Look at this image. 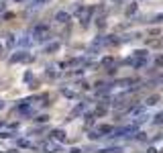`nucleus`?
I'll list each match as a JSON object with an SVG mask.
<instances>
[{"instance_id": "nucleus-1", "label": "nucleus", "mask_w": 163, "mask_h": 153, "mask_svg": "<svg viewBox=\"0 0 163 153\" xmlns=\"http://www.w3.org/2000/svg\"><path fill=\"white\" fill-rule=\"evenodd\" d=\"M23 59H27V53H25V51H19V53H14L12 57H10V63H19V61H23Z\"/></svg>"}, {"instance_id": "nucleus-2", "label": "nucleus", "mask_w": 163, "mask_h": 153, "mask_svg": "<svg viewBox=\"0 0 163 153\" xmlns=\"http://www.w3.org/2000/svg\"><path fill=\"white\" fill-rule=\"evenodd\" d=\"M55 19L59 20V23H68L69 14H68V12H63V10H61V12H57V14H55Z\"/></svg>"}, {"instance_id": "nucleus-3", "label": "nucleus", "mask_w": 163, "mask_h": 153, "mask_svg": "<svg viewBox=\"0 0 163 153\" xmlns=\"http://www.w3.org/2000/svg\"><path fill=\"white\" fill-rule=\"evenodd\" d=\"M53 137H55V139H59V141H63V139H65V133H63V131H55Z\"/></svg>"}, {"instance_id": "nucleus-4", "label": "nucleus", "mask_w": 163, "mask_h": 153, "mask_svg": "<svg viewBox=\"0 0 163 153\" xmlns=\"http://www.w3.org/2000/svg\"><path fill=\"white\" fill-rule=\"evenodd\" d=\"M45 2H49V0H33V6H43Z\"/></svg>"}, {"instance_id": "nucleus-5", "label": "nucleus", "mask_w": 163, "mask_h": 153, "mask_svg": "<svg viewBox=\"0 0 163 153\" xmlns=\"http://www.w3.org/2000/svg\"><path fill=\"white\" fill-rule=\"evenodd\" d=\"M153 123H155V125H161V123H163V114H157Z\"/></svg>"}, {"instance_id": "nucleus-6", "label": "nucleus", "mask_w": 163, "mask_h": 153, "mask_svg": "<svg viewBox=\"0 0 163 153\" xmlns=\"http://www.w3.org/2000/svg\"><path fill=\"white\" fill-rule=\"evenodd\" d=\"M6 45H14V35H10V37L6 39Z\"/></svg>"}, {"instance_id": "nucleus-7", "label": "nucleus", "mask_w": 163, "mask_h": 153, "mask_svg": "<svg viewBox=\"0 0 163 153\" xmlns=\"http://www.w3.org/2000/svg\"><path fill=\"white\" fill-rule=\"evenodd\" d=\"M2 106H4V102H0V108H2Z\"/></svg>"}, {"instance_id": "nucleus-8", "label": "nucleus", "mask_w": 163, "mask_h": 153, "mask_svg": "<svg viewBox=\"0 0 163 153\" xmlns=\"http://www.w3.org/2000/svg\"><path fill=\"white\" fill-rule=\"evenodd\" d=\"M16 2H23V0H16Z\"/></svg>"}]
</instances>
